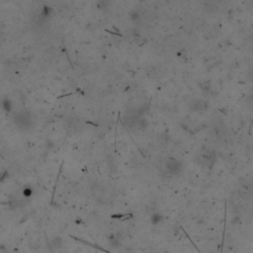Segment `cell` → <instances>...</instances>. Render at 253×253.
I'll return each mask as SVG.
<instances>
[{
    "instance_id": "cell-4",
    "label": "cell",
    "mask_w": 253,
    "mask_h": 253,
    "mask_svg": "<svg viewBox=\"0 0 253 253\" xmlns=\"http://www.w3.org/2000/svg\"><path fill=\"white\" fill-rule=\"evenodd\" d=\"M130 214H123V215H113V216H111V218L112 219H124V218H126V217H128L129 216Z\"/></svg>"
},
{
    "instance_id": "cell-1",
    "label": "cell",
    "mask_w": 253,
    "mask_h": 253,
    "mask_svg": "<svg viewBox=\"0 0 253 253\" xmlns=\"http://www.w3.org/2000/svg\"><path fill=\"white\" fill-rule=\"evenodd\" d=\"M69 237L73 238V239H74V240H77V241H79V242L83 243V244H85V245L91 246V247H92V248H95V249L99 250V251H103V252H105V253H110V251H108V250H106V249H105V248L101 247V246H99V245H97V244H94V243L89 242V241H87V240H84V239H82V238H78V237H76V236H74V235H71V234H70V235H69Z\"/></svg>"
},
{
    "instance_id": "cell-2",
    "label": "cell",
    "mask_w": 253,
    "mask_h": 253,
    "mask_svg": "<svg viewBox=\"0 0 253 253\" xmlns=\"http://www.w3.org/2000/svg\"><path fill=\"white\" fill-rule=\"evenodd\" d=\"M225 227H227V206H225V223H223V237H221V252H223V241H225Z\"/></svg>"
},
{
    "instance_id": "cell-3",
    "label": "cell",
    "mask_w": 253,
    "mask_h": 253,
    "mask_svg": "<svg viewBox=\"0 0 253 253\" xmlns=\"http://www.w3.org/2000/svg\"><path fill=\"white\" fill-rule=\"evenodd\" d=\"M181 229H182V230H183V231H184V233L186 234V236H187V237H188V239H189V240H190V242H191V243H192V244H193V245H194V247H195V248H196V249H197V250H198V252H201V251H200V249H199V248H198V246H197L196 244H195V243L193 242V240H192V239H191V238H190L189 234H188V233H187V232H186V230L184 229V228H183L182 227H181Z\"/></svg>"
},
{
    "instance_id": "cell-5",
    "label": "cell",
    "mask_w": 253,
    "mask_h": 253,
    "mask_svg": "<svg viewBox=\"0 0 253 253\" xmlns=\"http://www.w3.org/2000/svg\"><path fill=\"white\" fill-rule=\"evenodd\" d=\"M105 32H108V33H110V34H113V35H117V36H120V37H123L122 35L120 34V33H115V32H111V31H109V30H105Z\"/></svg>"
},
{
    "instance_id": "cell-6",
    "label": "cell",
    "mask_w": 253,
    "mask_h": 253,
    "mask_svg": "<svg viewBox=\"0 0 253 253\" xmlns=\"http://www.w3.org/2000/svg\"><path fill=\"white\" fill-rule=\"evenodd\" d=\"M95 253H96V252H95Z\"/></svg>"
}]
</instances>
